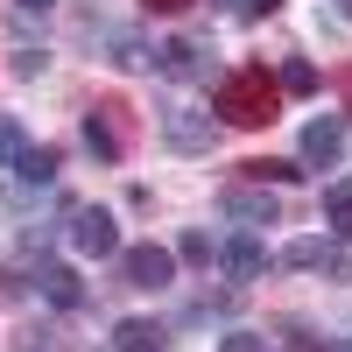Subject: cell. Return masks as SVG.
Listing matches in <instances>:
<instances>
[{"label": "cell", "mask_w": 352, "mask_h": 352, "mask_svg": "<svg viewBox=\"0 0 352 352\" xmlns=\"http://www.w3.org/2000/svg\"><path fill=\"white\" fill-rule=\"evenodd\" d=\"M169 275H176V254L169 247H120V282L127 289H169Z\"/></svg>", "instance_id": "5b68a950"}, {"label": "cell", "mask_w": 352, "mask_h": 352, "mask_svg": "<svg viewBox=\"0 0 352 352\" xmlns=\"http://www.w3.org/2000/svg\"><path fill=\"white\" fill-rule=\"evenodd\" d=\"M212 8H240V0H212Z\"/></svg>", "instance_id": "f1b7e54d"}, {"label": "cell", "mask_w": 352, "mask_h": 352, "mask_svg": "<svg viewBox=\"0 0 352 352\" xmlns=\"http://www.w3.org/2000/svg\"><path fill=\"white\" fill-rule=\"evenodd\" d=\"M275 352H331L317 331H303V324H282V338H275Z\"/></svg>", "instance_id": "ac0fdd59"}, {"label": "cell", "mask_w": 352, "mask_h": 352, "mask_svg": "<svg viewBox=\"0 0 352 352\" xmlns=\"http://www.w3.org/2000/svg\"><path fill=\"white\" fill-rule=\"evenodd\" d=\"M338 155H345V120L317 113V120L303 127V169H338Z\"/></svg>", "instance_id": "52a82bcc"}, {"label": "cell", "mask_w": 352, "mask_h": 352, "mask_svg": "<svg viewBox=\"0 0 352 352\" xmlns=\"http://www.w3.org/2000/svg\"><path fill=\"white\" fill-rule=\"evenodd\" d=\"M275 92H289V99H310V92H317V64H310V56H289V64L275 71Z\"/></svg>", "instance_id": "4fadbf2b"}, {"label": "cell", "mask_w": 352, "mask_h": 352, "mask_svg": "<svg viewBox=\"0 0 352 352\" xmlns=\"http://www.w3.org/2000/svg\"><path fill=\"white\" fill-rule=\"evenodd\" d=\"M71 247L85 261H106V254H120V226H113L106 204H78L71 212Z\"/></svg>", "instance_id": "277c9868"}, {"label": "cell", "mask_w": 352, "mask_h": 352, "mask_svg": "<svg viewBox=\"0 0 352 352\" xmlns=\"http://www.w3.org/2000/svg\"><path fill=\"white\" fill-rule=\"evenodd\" d=\"M219 261H226V275H232V282H261V275H268V247H261L247 226L219 247Z\"/></svg>", "instance_id": "9c48e42d"}, {"label": "cell", "mask_w": 352, "mask_h": 352, "mask_svg": "<svg viewBox=\"0 0 352 352\" xmlns=\"http://www.w3.org/2000/svg\"><path fill=\"white\" fill-rule=\"evenodd\" d=\"M282 261H289V268H317V261H324V240H289Z\"/></svg>", "instance_id": "ffe728a7"}, {"label": "cell", "mask_w": 352, "mask_h": 352, "mask_svg": "<svg viewBox=\"0 0 352 352\" xmlns=\"http://www.w3.org/2000/svg\"><path fill=\"white\" fill-rule=\"evenodd\" d=\"M324 212H331V219L352 212V176H331V184H324Z\"/></svg>", "instance_id": "44dd1931"}, {"label": "cell", "mask_w": 352, "mask_h": 352, "mask_svg": "<svg viewBox=\"0 0 352 352\" xmlns=\"http://www.w3.org/2000/svg\"><path fill=\"white\" fill-rule=\"evenodd\" d=\"M28 155V127L14 120V113H0V169H14Z\"/></svg>", "instance_id": "5bb4252c"}, {"label": "cell", "mask_w": 352, "mask_h": 352, "mask_svg": "<svg viewBox=\"0 0 352 352\" xmlns=\"http://www.w3.org/2000/svg\"><path fill=\"white\" fill-rule=\"evenodd\" d=\"M36 282H43V296H50L56 310H78V303H85V282H78V268H64V261H43Z\"/></svg>", "instance_id": "8fae6325"}, {"label": "cell", "mask_w": 352, "mask_h": 352, "mask_svg": "<svg viewBox=\"0 0 352 352\" xmlns=\"http://www.w3.org/2000/svg\"><path fill=\"white\" fill-rule=\"evenodd\" d=\"M247 8H254V14H275V8H282V0H247Z\"/></svg>", "instance_id": "484cf974"}, {"label": "cell", "mask_w": 352, "mask_h": 352, "mask_svg": "<svg viewBox=\"0 0 352 352\" xmlns=\"http://www.w3.org/2000/svg\"><path fill=\"white\" fill-rule=\"evenodd\" d=\"M43 64H50L43 50H14V78H43Z\"/></svg>", "instance_id": "603a6c76"}, {"label": "cell", "mask_w": 352, "mask_h": 352, "mask_svg": "<svg viewBox=\"0 0 352 352\" xmlns=\"http://www.w3.org/2000/svg\"><path fill=\"white\" fill-rule=\"evenodd\" d=\"M219 352H275V338H268V331H226Z\"/></svg>", "instance_id": "d6986e66"}, {"label": "cell", "mask_w": 352, "mask_h": 352, "mask_svg": "<svg viewBox=\"0 0 352 352\" xmlns=\"http://www.w3.org/2000/svg\"><path fill=\"white\" fill-rule=\"evenodd\" d=\"M155 71H162V78H176V85L212 78V64H204V43H197V36H176V43H162V50H155Z\"/></svg>", "instance_id": "ba28073f"}, {"label": "cell", "mask_w": 352, "mask_h": 352, "mask_svg": "<svg viewBox=\"0 0 352 352\" xmlns=\"http://www.w3.org/2000/svg\"><path fill=\"white\" fill-rule=\"evenodd\" d=\"M247 176H254V184H296V176H303V162H282V155H254V162H247Z\"/></svg>", "instance_id": "9a60e30c"}, {"label": "cell", "mask_w": 352, "mask_h": 352, "mask_svg": "<svg viewBox=\"0 0 352 352\" xmlns=\"http://www.w3.org/2000/svg\"><path fill=\"white\" fill-rule=\"evenodd\" d=\"M176 261H190V268H212V232H184V240H176Z\"/></svg>", "instance_id": "e0dca14e"}, {"label": "cell", "mask_w": 352, "mask_h": 352, "mask_svg": "<svg viewBox=\"0 0 352 352\" xmlns=\"http://www.w3.org/2000/svg\"><path fill=\"white\" fill-rule=\"evenodd\" d=\"M155 134L169 141L176 155H212L219 120H212V113H197V106H155Z\"/></svg>", "instance_id": "3957f363"}, {"label": "cell", "mask_w": 352, "mask_h": 352, "mask_svg": "<svg viewBox=\"0 0 352 352\" xmlns=\"http://www.w3.org/2000/svg\"><path fill=\"white\" fill-rule=\"evenodd\" d=\"M317 268H324L331 282H352V254H345V247H324V261H317Z\"/></svg>", "instance_id": "7402d4cb"}, {"label": "cell", "mask_w": 352, "mask_h": 352, "mask_svg": "<svg viewBox=\"0 0 352 352\" xmlns=\"http://www.w3.org/2000/svg\"><path fill=\"white\" fill-rule=\"evenodd\" d=\"M106 50H113V64H120V71H155V50L141 43V36H127V28H113Z\"/></svg>", "instance_id": "7c38bea8"}, {"label": "cell", "mask_w": 352, "mask_h": 352, "mask_svg": "<svg viewBox=\"0 0 352 352\" xmlns=\"http://www.w3.org/2000/svg\"><path fill=\"white\" fill-rule=\"evenodd\" d=\"M219 212L232 219V226H282V204H275V190L261 184V190H247V184H232V190H219Z\"/></svg>", "instance_id": "8992f818"}, {"label": "cell", "mask_w": 352, "mask_h": 352, "mask_svg": "<svg viewBox=\"0 0 352 352\" xmlns=\"http://www.w3.org/2000/svg\"><path fill=\"white\" fill-rule=\"evenodd\" d=\"M14 176H21V184H50V176H56V148H36V141H28V155L14 162Z\"/></svg>", "instance_id": "2e32d148"}, {"label": "cell", "mask_w": 352, "mask_h": 352, "mask_svg": "<svg viewBox=\"0 0 352 352\" xmlns=\"http://www.w3.org/2000/svg\"><path fill=\"white\" fill-rule=\"evenodd\" d=\"M127 141H134V113L120 99H99L92 113H85V148H92L99 162H127Z\"/></svg>", "instance_id": "7a4b0ae2"}, {"label": "cell", "mask_w": 352, "mask_h": 352, "mask_svg": "<svg viewBox=\"0 0 352 352\" xmlns=\"http://www.w3.org/2000/svg\"><path fill=\"white\" fill-rule=\"evenodd\" d=\"M275 106H282V92H275L268 64H240V71H226L212 85V113H219L226 127H268Z\"/></svg>", "instance_id": "6da1fadb"}, {"label": "cell", "mask_w": 352, "mask_h": 352, "mask_svg": "<svg viewBox=\"0 0 352 352\" xmlns=\"http://www.w3.org/2000/svg\"><path fill=\"white\" fill-rule=\"evenodd\" d=\"M14 8H21V14H43V8H56V0H14Z\"/></svg>", "instance_id": "d4e9b609"}, {"label": "cell", "mask_w": 352, "mask_h": 352, "mask_svg": "<svg viewBox=\"0 0 352 352\" xmlns=\"http://www.w3.org/2000/svg\"><path fill=\"white\" fill-rule=\"evenodd\" d=\"M338 240H352V212H338Z\"/></svg>", "instance_id": "4316f807"}, {"label": "cell", "mask_w": 352, "mask_h": 352, "mask_svg": "<svg viewBox=\"0 0 352 352\" xmlns=\"http://www.w3.org/2000/svg\"><path fill=\"white\" fill-rule=\"evenodd\" d=\"M331 8H338V21H352V0H331Z\"/></svg>", "instance_id": "83f0119b"}, {"label": "cell", "mask_w": 352, "mask_h": 352, "mask_svg": "<svg viewBox=\"0 0 352 352\" xmlns=\"http://www.w3.org/2000/svg\"><path fill=\"white\" fill-rule=\"evenodd\" d=\"M141 8H148V14H184L190 0H141Z\"/></svg>", "instance_id": "cb8c5ba5"}, {"label": "cell", "mask_w": 352, "mask_h": 352, "mask_svg": "<svg viewBox=\"0 0 352 352\" xmlns=\"http://www.w3.org/2000/svg\"><path fill=\"white\" fill-rule=\"evenodd\" d=\"M162 345H169V331L155 317H120L113 324V352H162Z\"/></svg>", "instance_id": "30bf717a"}]
</instances>
